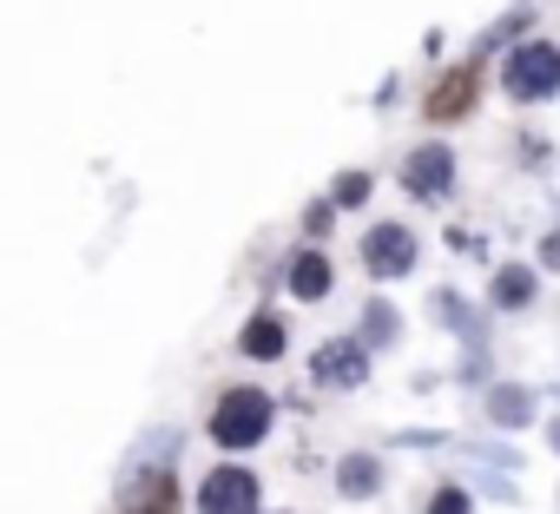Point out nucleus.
Returning a JSON list of instances; mask_svg holds the SVG:
<instances>
[{
    "instance_id": "obj_1",
    "label": "nucleus",
    "mask_w": 560,
    "mask_h": 514,
    "mask_svg": "<svg viewBox=\"0 0 560 514\" xmlns=\"http://www.w3.org/2000/svg\"><path fill=\"white\" fill-rule=\"evenodd\" d=\"M270 435V396L264 389H224L211 409V442L218 448H257Z\"/></svg>"
},
{
    "instance_id": "obj_2",
    "label": "nucleus",
    "mask_w": 560,
    "mask_h": 514,
    "mask_svg": "<svg viewBox=\"0 0 560 514\" xmlns=\"http://www.w3.org/2000/svg\"><path fill=\"white\" fill-rule=\"evenodd\" d=\"M501 86H508L514 100H547V93H560V47H547V40L514 47L508 67H501Z\"/></svg>"
},
{
    "instance_id": "obj_3",
    "label": "nucleus",
    "mask_w": 560,
    "mask_h": 514,
    "mask_svg": "<svg viewBox=\"0 0 560 514\" xmlns=\"http://www.w3.org/2000/svg\"><path fill=\"white\" fill-rule=\"evenodd\" d=\"M198 514H257V475L250 468H211L198 488Z\"/></svg>"
},
{
    "instance_id": "obj_4",
    "label": "nucleus",
    "mask_w": 560,
    "mask_h": 514,
    "mask_svg": "<svg viewBox=\"0 0 560 514\" xmlns=\"http://www.w3.org/2000/svg\"><path fill=\"white\" fill-rule=\"evenodd\" d=\"M363 265H370V278H402V271L416 265L409 224H376V231L363 237Z\"/></svg>"
},
{
    "instance_id": "obj_5",
    "label": "nucleus",
    "mask_w": 560,
    "mask_h": 514,
    "mask_svg": "<svg viewBox=\"0 0 560 514\" xmlns=\"http://www.w3.org/2000/svg\"><path fill=\"white\" fill-rule=\"evenodd\" d=\"M370 376V357H363V343H324L317 357H311V383H324V389H357Z\"/></svg>"
},
{
    "instance_id": "obj_6",
    "label": "nucleus",
    "mask_w": 560,
    "mask_h": 514,
    "mask_svg": "<svg viewBox=\"0 0 560 514\" xmlns=\"http://www.w3.org/2000/svg\"><path fill=\"white\" fill-rule=\"evenodd\" d=\"M475 100H481V67H455V73H448V80H442V86H435V93L422 100V113L448 126V119L475 113Z\"/></svg>"
},
{
    "instance_id": "obj_7",
    "label": "nucleus",
    "mask_w": 560,
    "mask_h": 514,
    "mask_svg": "<svg viewBox=\"0 0 560 514\" xmlns=\"http://www.w3.org/2000/svg\"><path fill=\"white\" fill-rule=\"evenodd\" d=\"M402 185H409L416 198H442V191L455 185V159H448V145H422V152H409Z\"/></svg>"
},
{
    "instance_id": "obj_8",
    "label": "nucleus",
    "mask_w": 560,
    "mask_h": 514,
    "mask_svg": "<svg viewBox=\"0 0 560 514\" xmlns=\"http://www.w3.org/2000/svg\"><path fill=\"white\" fill-rule=\"evenodd\" d=\"M119 514H178V481H172L165 468H152V475H139Z\"/></svg>"
},
{
    "instance_id": "obj_9",
    "label": "nucleus",
    "mask_w": 560,
    "mask_h": 514,
    "mask_svg": "<svg viewBox=\"0 0 560 514\" xmlns=\"http://www.w3.org/2000/svg\"><path fill=\"white\" fill-rule=\"evenodd\" d=\"M237 350H244V357H257V363H270V357H284V317H270V311H257V317L244 324Z\"/></svg>"
},
{
    "instance_id": "obj_10",
    "label": "nucleus",
    "mask_w": 560,
    "mask_h": 514,
    "mask_svg": "<svg viewBox=\"0 0 560 514\" xmlns=\"http://www.w3.org/2000/svg\"><path fill=\"white\" fill-rule=\"evenodd\" d=\"M291 291H298L304 304H317V297L330 291V257H324V250H304L298 265H291Z\"/></svg>"
},
{
    "instance_id": "obj_11",
    "label": "nucleus",
    "mask_w": 560,
    "mask_h": 514,
    "mask_svg": "<svg viewBox=\"0 0 560 514\" xmlns=\"http://www.w3.org/2000/svg\"><path fill=\"white\" fill-rule=\"evenodd\" d=\"M494 304H501V311H521V304H534V278H527L521 265H508V271L494 278Z\"/></svg>"
},
{
    "instance_id": "obj_12",
    "label": "nucleus",
    "mask_w": 560,
    "mask_h": 514,
    "mask_svg": "<svg viewBox=\"0 0 560 514\" xmlns=\"http://www.w3.org/2000/svg\"><path fill=\"white\" fill-rule=\"evenodd\" d=\"M337 481H343V494H357V501H363V494H376V481H383V468H376L370 455H350V462L337 468Z\"/></svg>"
},
{
    "instance_id": "obj_13",
    "label": "nucleus",
    "mask_w": 560,
    "mask_h": 514,
    "mask_svg": "<svg viewBox=\"0 0 560 514\" xmlns=\"http://www.w3.org/2000/svg\"><path fill=\"white\" fill-rule=\"evenodd\" d=\"M527 409H534V402H527L521 389H494V422H508V429H514V422H527Z\"/></svg>"
},
{
    "instance_id": "obj_14",
    "label": "nucleus",
    "mask_w": 560,
    "mask_h": 514,
    "mask_svg": "<svg viewBox=\"0 0 560 514\" xmlns=\"http://www.w3.org/2000/svg\"><path fill=\"white\" fill-rule=\"evenodd\" d=\"M363 198H370V178H363V172H350V178L337 185V205H363Z\"/></svg>"
},
{
    "instance_id": "obj_15",
    "label": "nucleus",
    "mask_w": 560,
    "mask_h": 514,
    "mask_svg": "<svg viewBox=\"0 0 560 514\" xmlns=\"http://www.w3.org/2000/svg\"><path fill=\"white\" fill-rule=\"evenodd\" d=\"M429 514H468V494H462V488H442V494L429 501Z\"/></svg>"
},
{
    "instance_id": "obj_16",
    "label": "nucleus",
    "mask_w": 560,
    "mask_h": 514,
    "mask_svg": "<svg viewBox=\"0 0 560 514\" xmlns=\"http://www.w3.org/2000/svg\"><path fill=\"white\" fill-rule=\"evenodd\" d=\"M363 324H370V337H396V311H389V304H376Z\"/></svg>"
},
{
    "instance_id": "obj_17",
    "label": "nucleus",
    "mask_w": 560,
    "mask_h": 514,
    "mask_svg": "<svg viewBox=\"0 0 560 514\" xmlns=\"http://www.w3.org/2000/svg\"><path fill=\"white\" fill-rule=\"evenodd\" d=\"M330 218H337V205H311V218H304V231H311V237H324V231H330Z\"/></svg>"
},
{
    "instance_id": "obj_18",
    "label": "nucleus",
    "mask_w": 560,
    "mask_h": 514,
    "mask_svg": "<svg viewBox=\"0 0 560 514\" xmlns=\"http://www.w3.org/2000/svg\"><path fill=\"white\" fill-rule=\"evenodd\" d=\"M540 257H547V265H553V271H560V231H553V237H547V250H540Z\"/></svg>"
},
{
    "instance_id": "obj_19",
    "label": "nucleus",
    "mask_w": 560,
    "mask_h": 514,
    "mask_svg": "<svg viewBox=\"0 0 560 514\" xmlns=\"http://www.w3.org/2000/svg\"><path fill=\"white\" fill-rule=\"evenodd\" d=\"M553 448H560V429H553Z\"/></svg>"
}]
</instances>
